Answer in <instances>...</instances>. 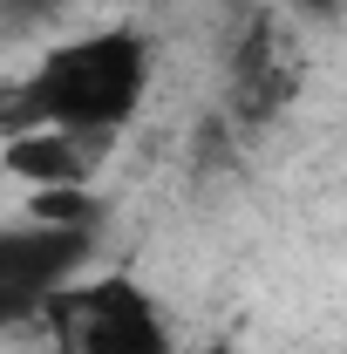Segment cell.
Here are the masks:
<instances>
[{"instance_id": "cell-1", "label": "cell", "mask_w": 347, "mask_h": 354, "mask_svg": "<svg viewBox=\"0 0 347 354\" xmlns=\"http://www.w3.org/2000/svg\"><path fill=\"white\" fill-rule=\"evenodd\" d=\"M143 88H150V41L136 28H95V35L48 48L41 68H28L0 95V130H68L88 143H109L136 116Z\"/></svg>"}, {"instance_id": "cell-2", "label": "cell", "mask_w": 347, "mask_h": 354, "mask_svg": "<svg viewBox=\"0 0 347 354\" xmlns=\"http://www.w3.org/2000/svg\"><path fill=\"white\" fill-rule=\"evenodd\" d=\"M41 327L55 354H171V320L130 272H109L95 286H62Z\"/></svg>"}, {"instance_id": "cell-3", "label": "cell", "mask_w": 347, "mask_h": 354, "mask_svg": "<svg viewBox=\"0 0 347 354\" xmlns=\"http://www.w3.org/2000/svg\"><path fill=\"white\" fill-rule=\"evenodd\" d=\"M88 259V225H21L0 239V320L28 327Z\"/></svg>"}, {"instance_id": "cell-4", "label": "cell", "mask_w": 347, "mask_h": 354, "mask_svg": "<svg viewBox=\"0 0 347 354\" xmlns=\"http://www.w3.org/2000/svg\"><path fill=\"white\" fill-rule=\"evenodd\" d=\"M300 75H306V62L293 48V35L272 14H252L238 28L232 55H225V102H232L238 123H272L300 95Z\"/></svg>"}, {"instance_id": "cell-5", "label": "cell", "mask_w": 347, "mask_h": 354, "mask_svg": "<svg viewBox=\"0 0 347 354\" xmlns=\"http://www.w3.org/2000/svg\"><path fill=\"white\" fill-rule=\"evenodd\" d=\"M95 150H102V143L68 136V130H21V136H7V171L28 177L35 191H55V184H88Z\"/></svg>"}, {"instance_id": "cell-6", "label": "cell", "mask_w": 347, "mask_h": 354, "mask_svg": "<svg viewBox=\"0 0 347 354\" xmlns=\"http://www.w3.org/2000/svg\"><path fill=\"white\" fill-rule=\"evenodd\" d=\"M28 218L35 225H95L102 205H95L88 184H55V191H35L28 198Z\"/></svg>"}, {"instance_id": "cell-7", "label": "cell", "mask_w": 347, "mask_h": 354, "mask_svg": "<svg viewBox=\"0 0 347 354\" xmlns=\"http://www.w3.org/2000/svg\"><path fill=\"white\" fill-rule=\"evenodd\" d=\"M14 14H35V7H62V0H7Z\"/></svg>"}, {"instance_id": "cell-8", "label": "cell", "mask_w": 347, "mask_h": 354, "mask_svg": "<svg viewBox=\"0 0 347 354\" xmlns=\"http://www.w3.org/2000/svg\"><path fill=\"white\" fill-rule=\"evenodd\" d=\"M306 14H334V7H341V0H300Z\"/></svg>"}, {"instance_id": "cell-9", "label": "cell", "mask_w": 347, "mask_h": 354, "mask_svg": "<svg viewBox=\"0 0 347 354\" xmlns=\"http://www.w3.org/2000/svg\"><path fill=\"white\" fill-rule=\"evenodd\" d=\"M198 354H238V348H232V341H212V348H198Z\"/></svg>"}]
</instances>
